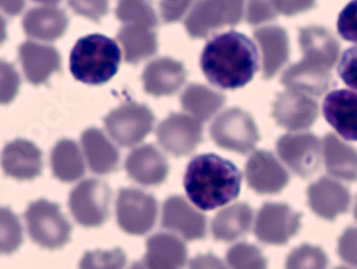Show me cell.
Instances as JSON below:
<instances>
[{"label":"cell","mask_w":357,"mask_h":269,"mask_svg":"<svg viewBox=\"0 0 357 269\" xmlns=\"http://www.w3.org/2000/svg\"><path fill=\"white\" fill-rule=\"evenodd\" d=\"M128 175L140 185L153 187L166 181L169 163L153 145H143L128 157L125 163Z\"/></svg>","instance_id":"cell-22"},{"label":"cell","mask_w":357,"mask_h":269,"mask_svg":"<svg viewBox=\"0 0 357 269\" xmlns=\"http://www.w3.org/2000/svg\"><path fill=\"white\" fill-rule=\"evenodd\" d=\"M278 154L284 165L297 176L314 175L321 163V142L309 132L287 133L278 140Z\"/></svg>","instance_id":"cell-12"},{"label":"cell","mask_w":357,"mask_h":269,"mask_svg":"<svg viewBox=\"0 0 357 269\" xmlns=\"http://www.w3.org/2000/svg\"><path fill=\"white\" fill-rule=\"evenodd\" d=\"M23 232L19 218L9 208H0V255H9L19 249Z\"/></svg>","instance_id":"cell-33"},{"label":"cell","mask_w":357,"mask_h":269,"mask_svg":"<svg viewBox=\"0 0 357 269\" xmlns=\"http://www.w3.org/2000/svg\"><path fill=\"white\" fill-rule=\"evenodd\" d=\"M253 222V211L248 203H234L220 211L212 222L216 241L230 242L246 235Z\"/></svg>","instance_id":"cell-29"},{"label":"cell","mask_w":357,"mask_h":269,"mask_svg":"<svg viewBox=\"0 0 357 269\" xmlns=\"http://www.w3.org/2000/svg\"><path fill=\"white\" fill-rule=\"evenodd\" d=\"M337 32L343 39L357 43V0H351L339 15Z\"/></svg>","instance_id":"cell-39"},{"label":"cell","mask_w":357,"mask_h":269,"mask_svg":"<svg viewBox=\"0 0 357 269\" xmlns=\"http://www.w3.org/2000/svg\"><path fill=\"white\" fill-rule=\"evenodd\" d=\"M326 121L346 140H357V92L339 89L323 101Z\"/></svg>","instance_id":"cell-19"},{"label":"cell","mask_w":357,"mask_h":269,"mask_svg":"<svg viewBox=\"0 0 357 269\" xmlns=\"http://www.w3.org/2000/svg\"><path fill=\"white\" fill-rule=\"evenodd\" d=\"M116 217L119 226L126 233L146 235L156 224V198L140 189H122L116 202Z\"/></svg>","instance_id":"cell-10"},{"label":"cell","mask_w":357,"mask_h":269,"mask_svg":"<svg viewBox=\"0 0 357 269\" xmlns=\"http://www.w3.org/2000/svg\"><path fill=\"white\" fill-rule=\"evenodd\" d=\"M302 215L286 203H264L255 222V235L267 245H284L299 232Z\"/></svg>","instance_id":"cell-11"},{"label":"cell","mask_w":357,"mask_h":269,"mask_svg":"<svg viewBox=\"0 0 357 269\" xmlns=\"http://www.w3.org/2000/svg\"><path fill=\"white\" fill-rule=\"evenodd\" d=\"M278 10L275 9L272 0H248L246 20L249 24H260L276 19Z\"/></svg>","instance_id":"cell-40"},{"label":"cell","mask_w":357,"mask_h":269,"mask_svg":"<svg viewBox=\"0 0 357 269\" xmlns=\"http://www.w3.org/2000/svg\"><path fill=\"white\" fill-rule=\"evenodd\" d=\"M116 16L125 24H142L149 27H156L159 24L151 0H119Z\"/></svg>","instance_id":"cell-32"},{"label":"cell","mask_w":357,"mask_h":269,"mask_svg":"<svg viewBox=\"0 0 357 269\" xmlns=\"http://www.w3.org/2000/svg\"><path fill=\"white\" fill-rule=\"evenodd\" d=\"M3 172L19 181H32L43 169L40 149L31 140L16 139L6 145L0 158Z\"/></svg>","instance_id":"cell-16"},{"label":"cell","mask_w":357,"mask_h":269,"mask_svg":"<svg viewBox=\"0 0 357 269\" xmlns=\"http://www.w3.org/2000/svg\"><path fill=\"white\" fill-rule=\"evenodd\" d=\"M183 184L193 205L202 211H213L239 196L242 173L230 161L204 154L189 163Z\"/></svg>","instance_id":"cell-3"},{"label":"cell","mask_w":357,"mask_h":269,"mask_svg":"<svg viewBox=\"0 0 357 269\" xmlns=\"http://www.w3.org/2000/svg\"><path fill=\"white\" fill-rule=\"evenodd\" d=\"M188 78L185 66L170 57L156 59L143 71L144 91L156 98L170 96L182 87Z\"/></svg>","instance_id":"cell-20"},{"label":"cell","mask_w":357,"mask_h":269,"mask_svg":"<svg viewBox=\"0 0 357 269\" xmlns=\"http://www.w3.org/2000/svg\"><path fill=\"white\" fill-rule=\"evenodd\" d=\"M126 263L125 254L121 249H114L110 252H87L84 258L80 262V266L92 268V266H100V268H122Z\"/></svg>","instance_id":"cell-37"},{"label":"cell","mask_w":357,"mask_h":269,"mask_svg":"<svg viewBox=\"0 0 357 269\" xmlns=\"http://www.w3.org/2000/svg\"><path fill=\"white\" fill-rule=\"evenodd\" d=\"M279 15L294 16L307 12L316 6V0H272Z\"/></svg>","instance_id":"cell-44"},{"label":"cell","mask_w":357,"mask_h":269,"mask_svg":"<svg viewBox=\"0 0 357 269\" xmlns=\"http://www.w3.org/2000/svg\"><path fill=\"white\" fill-rule=\"evenodd\" d=\"M112 191L99 179H87L69 195V208L76 222L86 228L100 226L109 218Z\"/></svg>","instance_id":"cell-9"},{"label":"cell","mask_w":357,"mask_h":269,"mask_svg":"<svg viewBox=\"0 0 357 269\" xmlns=\"http://www.w3.org/2000/svg\"><path fill=\"white\" fill-rule=\"evenodd\" d=\"M36 3H42V5H56L61 2V0H33Z\"/></svg>","instance_id":"cell-48"},{"label":"cell","mask_w":357,"mask_h":269,"mask_svg":"<svg viewBox=\"0 0 357 269\" xmlns=\"http://www.w3.org/2000/svg\"><path fill=\"white\" fill-rule=\"evenodd\" d=\"M339 256L343 262L357 266V228H347L339 239Z\"/></svg>","instance_id":"cell-41"},{"label":"cell","mask_w":357,"mask_h":269,"mask_svg":"<svg viewBox=\"0 0 357 269\" xmlns=\"http://www.w3.org/2000/svg\"><path fill=\"white\" fill-rule=\"evenodd\" d=\"M190 265L193 268L196 266H223V263L220 261H218L213 255H202L200 258H196L195 261L190 262Z\"/></svg>","instance_id":"cell-46"},{"label":"cell","mask_w":357,"mask_h":269,"mask_svg":"<svg viewBox=\"0 0 357 269\" xmlns=\"http://www.w3.org/2000/svg\"><path fill=\"white\" fill-rule=\"evenodd\" d=\"M246 181L257 194L275 195L282 192L290 181L289 172L269 151H256L246 163Z\"/></svg>","instance_id":"cell-15"},{"label":"cell","mask_w":357,"mask_h":269,"mask_svg":"<svg viewBox=\"0 0 357 269\" xmlns=\"http://www.w3.org/2000/svg\"><path fill=\"white\" fill-rule=\"evenodd\" d=\"M155 115L146 105L129 102L113 109L105 125L114 142L121 146H135L152 132Z\"/></svg>","instance_id":"cell-8"},{"label":"cell","mask_w":357,"mask_h":269,"mask_svg":"<svg viewBox=\"0 0 357 269\" xmlns=\"http://www.w3.org/2000/svg\"><path fill=\"white\" fill-rule=\"evenodd\" d=\"M20 87V78L16 69L5 62L0 61V105H9L17 96Z\"/></svg>","instance_id":"cell-36"},{"label":"cell","mask_w":357,"mask_h":269,"mask_svg":"<svg viewBox=\"0 0 357 269\" xmlns=\"http://www.w3.org/2000/svg\"><path fill=\"white\" fill-rule=\"evenodd\" d=\"M323 157L327 172L347 182L357 181V151L329 133L323 139Z\"/></svg>","instance_id":"cell-26"},{"label":"cell","mask_w":357,"mask_h":269,"mask_svg":"<svg viewBox=\"0 0 357 269\" xmlns=\"http://www.w3.org/2000/svg\"><path fill=\"white\" fill-rule=\"evenodd\" d=\"M8 39V22L0 16V45L5 43Z\"/></svg>","instance_id":"cell-47"},{"label":"cell","mask_w":357,"mask_h":269,"mask_svg":"<svg viewBox=\"0 0 357 269\" xmlns=\"http://www.w3.org/2000/svg\"><path fill=\"white\" fill-rule=\"evenodd\" d=\"M193 0H160V12L165 23L181 20L190 9Z\"/></svg>","instance_id":"cell-43"},{"label":"cell","mask_w":357,"mask_h":269,"mask_svg":"<svg viewBox=\"0 0 357 269\" xmlns=\"http://www.w3.org/2000/svg\"><path fill=\"white\" fill-rule=\"evenodd\" d=\"M117 41L123 48L125 61L130 65L153 56L159 48L156 32L152 27L142 24H126L117 34Z\"/></svg>","instance_id":"cell-28"},{"label":"cell","mask_w":357,"mask_h":269,"mask_svg":"<svg viewBox=\"0 0 357 269\" xmlns=\"http://www.w3.org/2000/svg\"><path fill=\"white\" fill-rule=\"evenodd\" d=\"M211 136L218 146L242 155L252 152L260 139L253 117L239 108L219 115L211 126Z\"/></svg>","instance_id":"cell-7"},{"label":"cell","mask_w":357,"mask_h":269,"mask_svg":"<svg viewBox=\"0 0 357 269\" xmlns=\"http://www.w3.org/2000/svg\"><path fill=\"white\" fill-rule=\"evenodd\" d=\"M158 140L176 158L190 155L203 140L202 124L193 116L172 113L159 125Z\"/></svg>","instance_id":"cell-13"},{"label":"cell","mask_w":357,"mask_h":269,"mask_svg":"<svg viewBox=\"0 0 357 269\" xmlns=\"http://www.w3.org/2000/svg\"><path fill=\"white\" fill-rule=\"evenodd\" d=\"M307 201L317 217L326 221H335L339 215L347 212L350 192L332 177H320L309 187Z\"/></svg>","instance_id":"cell-17"},{"label":"cell","mask_w":357,"mask_h":269,"mask_svg":"<svg viewBox=\"0 0 357 269\" xmlns=\"http://www.w3.org/2000/svg\"><path fill=\"white\" fill-rule=\"evenodd\" d=\"M200 66L212 85L222 89H239L246 86L257 72V49L248 36L227 32L204 46Z\"/></svg>","instance_id":"cell-2"},{"label":"cell","mask_w":357,"mask_h":269,"mask_svg":"<svg viewBox=\"0 0 357 269\" xmlns=\"http://www.w3.org/2000/svg\"><path fill=\"white\" fill-rule=\"evenodd\" d=\"M299 43L303 59L283 73L282 83L291 91L320 96L332 85L331 71L337 62L340 43L331 31L321 26L302 29Z\"/></svg>","instance_id":"cell-1"},{"label":"cell","mask_w":357,"mask_h":269,"mask_svg":"<svg viewBox=\"0 0 357 269\" xmlns=\"http://www.w3.org/2000/svg\"><path fill=\"white\" fill-rule=\"evenodd\" d=\"M272 115L276 124L287 131H305L314 125L319 106L312 95L287 89L276 98Z\"/></svg>","instance_id":"cell-14"},{"label":"cell","mask_w":357,"mask_h":269,"mask_svg":"<svg viewBox=\"0 0 357 269\" xmlns=\"http://www.w3.org/2000/svg\"><path fill=\"white\" fill-rule=\"evenodd\" d=\"M121 49L103 35H89L76 42L70 53V72L86 85L109 82L121 66Z\"/></svg>","instance_id":"cell-4"},{"label":"cell","mask_w":357,"mask_h":269,"mask_svg":"<svg viewBox=\"0 0 357 269\" xmlns=\"http://www.w3.org/2000/svg\"><path fill=\"white\" fill-rule=\"evenodd\" d=\"M354 218L357 219V202H356V206H354Z\"/></svg>","instance_id":"cell-49"},{"label":"cell","mask_w":357,"mask_h":269,"mask_svg":"<svg viewBox=\"0 0 357 269\" xmlns=\"http://www.w3.org/2000/svg\"><path fill=\"white\" fill-rule=\"evenodd\" d=\"M188 248L181 239L170 233H156L147 239L144 268H181L186 263Z\"/></svg>","instance_id":"cell-25"},{"label":"cell","mask_w":357,"mask_h":269,"mask_svg":"<svg viewBox=\"0 0 357 269\" xmlns=\"http://www.w3.org/2000/svg\"><path fill=\"white\" fill-rule=\"evenodd\" d=\"M327 263H329V259L323 249L309 244H303L293 249L286 259L287 268H326Z\"/></svg>","instance_id":"cell-35"},{"label":"cell","mask_w":357,"mask_h":269,"mask_svg":"<svg viewBox=\"0 0 357 269\" xmlns=\"http://www.w3.org/2000/svg\"><path fill=\"white\" fill-rule=\"evenodd\" d=\"M19 57L26 79L33 85L45 83L62 66L61 54L56 48L32 41L20 45Z\"/></svg>","instance_id":"cell-23"},{"label":"cell","mask_w":357,"mask_h":269,"mask_svg":"<svg viewBox=\"0 0 357 269\" xmlns=\"http://www.w3.org/2000/svg\"><path fill=\"white\" fill-rule=\"evenodd\" d=\"M53 175L62 182H73L84 175V162L80 149L75 140H59L50 155Z\"/></svg>","instance_id":"cell-30"},{"label":"cell","mask_w":357,"mask_h":269,"mask_svg":"<svg viewBox=\"0 0 357 269\" xmlns=\"http://www.w3.org/2000/svg\"><path fill=\"white\" fill-rule=\"evenodd\" d=\"M69 6L80 16L99 22L109 12V0H68Z\"/></svg>","instance_id":"cell-38"},{"label":"cell","mask_w":357,"mask_h":269,"mask_svg":"<svg viewBox=\"0 0 357 269\" xmlns=\"http://www.w3.org/2000/svg\"><path fill=\"white\" fill-rule=\"evenodd\" d=\"M162 225L181 233L188 241L206 236V217L182 196H170L163 205Z\"/></svg>","instance_id":"cell-18"},{"label":"cell","mask_w":357,"mask_h":269,"mask_svg":"<svg viewBox=\"0 0 357 269\" xmlns=\"http://www.w3.org/2000/svg\"><path fill=\"white\" fill-rule=\"evenodd\" d=\"M339 76L347 86L357 89V46L343 53L339 64Z\"/></svg>","instance_id":"cell-42"},{"label":"cell","mask_w":357,"mask_h":269,"mask_svg":"<svg viewBox=\"0 0 357 269\" xmlns=\"http://www.w3.org/2000/svg\"><path fill=\"white\" fill-rule=\"evenodd\" d=\"M69 19L66 13L53 6L35 8L23 17V31L27 36L46 42L57 41L68 31Z\"/></svg>","instance_id":"cell-24"},{"label":"cell","mask_w":357,"mask_h":269,"mask_svg":"<svg viewBox=\"0 0 357 269\" xmlns=\"http://www.w3.org/2000/svg\"><path fill=\"white\" fill-rule=\"evenodd\" d=\"M181 102L186 112L196 117L197 121L204 122L223 108L226 98L211 87L193 83L186 87V91L181 96Z\"/></svg>","instance_id":"cell-31"},{"label":"cell","mask_w":357,"mask_h":269,"mask_svg":"<svg viewBox=\"0 0 357 269\" xmlns=\"http://www.w3.org/2000/svg\"><path fill=\"white\" fill-rule=\"evenodd\" d=\"M24 9V0H0V10L9 16H17Z\"/></svg>","instance_id":"cell-45"},{"label":"cell","mask_w":357,"mask_h":269,"mask_svg":"<svg viewBox=\"0 0 357 269\" xmlns=\"http://www.w3.org/2000/svg\"><path fill=\"white\" fill-rule=\"evenodd\" d=\"M26 222L29 235L42 248L59 249L69 242L72 228L61 208L53 202H32L26 211Z\"/></svg>","instance_id":"cell-5"},{"label":"cell","mask_w":357,"mask_h":269,"mask_svg":"<svg viewBox=\"0 0 357 269\" xmlns=\"http://www.w3.org/2000/svg\"><path fill=\"white\" fill-rule=\"evenodd\" d=\"M255 39L261 53V73L264 79H272L286 65L290 56L289 38L280 26H264L255 31Z\"/></svg>","instance_id":"cell-21"},{"label":"cell","mask_w":357,"mask_h":269,"mask_svg":"<svg viewBox=\"0 0 357 269\" xmlns=\"http://www.w3.org/2000/svg\"><path fill=\"white\" fill-rule=\"evenodd\" d=\"M227 263L233 268H264L267 261L261 251L250 244H236L226 255Z\"/></svg>","instance_id":"cell-34"},{"label":"cell","mask_w":357,"mask_h":269,"mask_svg":"<svg viewBox=\"0 0 357 269\" xmlns=\"http://www.w3.org/2000/svg\"><path fill=\"white\" fill-rule=\"evenodd\" d=\"M82 145L87 165L98 175H107L119 168V152L114 145L96 128H89L82 133Z\"/></svg>","instance_id":"cell-27"},{"label":"cell","mask_w":357,"mask_h":269,"mask_svg":"<svg viewBox=\"0 0 357 269\" xmlns=\"http://www.w3.org/2000/svg\"><path fill=\"white\" fill-rule=\"evenodd\" d=\"M245 0H197L185 27L190 38L202 39L225 26H236L243 19Z\"/></svg>","instance_id":"cell-6"}]
</instances>
